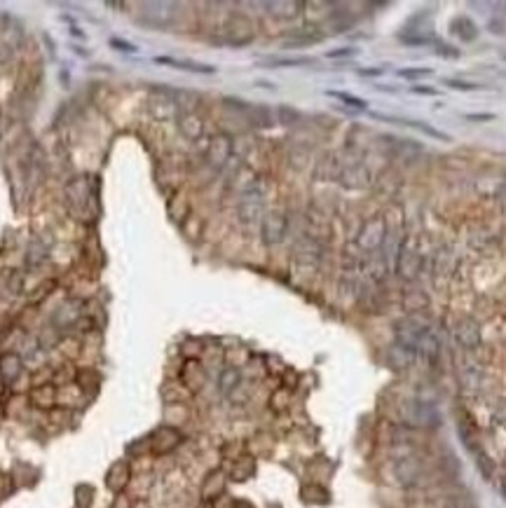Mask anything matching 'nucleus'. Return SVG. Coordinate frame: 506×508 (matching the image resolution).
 Returning a JSON list of instances; mask_svg holds the SVG:
<instances>
[{"label": "nucleus", "mask_w": 506, "mask_h": 508, "mask_svg": "<svg viewBox=\"0 0 506 508\" xmlns=\"http://www.w3.org/2000/svg\"><path fill=\"white\" fill-rule=\"evenodd\" d=\"M19 373H22V359L17 354H5L0 359V375H3L5 382H15Z\"/></svg>", "instance_id": "nucleus-14"}, {"label": "nucleus", "mask_w": 506, "mask_h": 508, "mask_svg": "<svg viewBox=\"0 0 506 508\" xmlns=\"http://www.w3.org/2000/svg\"><path fill=\"white\" fill-rule=\"evenodd\" d=\"M265 8H268L272 15L279 17V19H293V17L300 15L303 3H265Z\"/></svg>", "instance_id": "nucleus-16"}, {"label": "nucleus", "mask_w": 506, "mask_h": 508, "mask_svg": "<svg viewBox=\"0 0 506 508\" xmlns=\"http://www.w3.org/2000/svg\"><path fill=\"white\" fill-rule=\"evenodd\" d=\"M478 466H481V471H483L485 478L492 476V464H490V459L485 457V455H478Z\"/></svg>", "instance_id": "nucleus-27"}, {"label": "nucleus", "mask_w": 506, "mask_h": 508, "mask_svg": "<svg viewBox=\"0 0 506 508\" xmlns=\"http://www.w3.org/2000/svg\"><path fill=\"white\" fill-rule=\"evenodd\" d=\"M455 340H457V345L464 347V349H476L478 345H481V326L476 324L474 319H462V321H457V326H455Z\"/></svg>", "instance_id": "nucleus-7"}, {"label": "nucleus", "mask_w": 506, "mask_h": 508, "mask_svg": "<svg viewBox=\"0 0 506 508\" xmlns=\"http://www.w3.org/2000/svg\"><path fill=\"white\" fill-rule=\"evenodd\" d=\"M155 61H157V64H162V66L179 68V71H190V73H216V68H214V66L197 64V61H181V59H172V57H157Z\"/></svg>", "instance_id": "nucleus-12"}, {"label": "nucleus", "mask_w": 506, "mask_h": 508, "mask_svg": "<svg viewBox=\"0 0 506 508\" xmlns=\"http://www.w3.org/2000/svg\"><path fill=\"white\" fill-rule=\"evenodd\" d=\"M340 183L352 190L368 188V185H371V174H368L366 167H361V164H350V167H345L340 171Z\"/></svg>", "instance_id": "nucleus-9"}, {"label": "nucleus", "mask_w": 506, "mask_h": 508, "mask_svg": "<svg viewBox=\"0 0 506 508\" xmlns=\"http://www.w3.org/2000/svg\"><path fill=\"white\" fill-rule=\"evenodd\" d=\"M286 230H289V221H286L284 214H279V211H272V214H265L263 218V242L268 246H275L279 242H284L286 237Z\"/></svg>", "instance_id": "nucleus-5"}, {"label": "nucleus", "mask_w": 506, "mask_h": 508, "mask_svg": "<svg viewBox=\"0 0 506 508\" xmlns=\"http://www.w3.org/2000/svg\"><path fill=\"white\" fill-rule=\"evenodd\" d=\"M417 267H420V258H417V253H413L408 249V246H403L399 251V258H396V270L403 279H413L417 274Z\"/></svg>", "instance_id": "nucleus-11"}, {"label": "nucleus", "mask_w": 506, "mask_h": 508, "mask_svg": "<svg viewBox=\"0 0 506 508\" xmlns=\"http://www.w3.org/2000/svg\"><path fill=\"white\" fill-rule=\"evenodd\" d=\"M434 71L432 68H401V71H396V75L403 80H417V78H427V75H432Z\"/></svg>", "instance_id": "nucleus-21"}, {"label": "nucleus", "mask_w": 506, "mask_h": 508, "mask_svg": "<svg viewBox=\"0 0 506 508\" xmlns=\"http://www.w3.org/2000/svg\"><path fill=\"white\" fill-rule=\"evenodd\" d=\"M230 155H232V141H230V136H225V134L214 136V139H211V143H209V148H207V160H209V164H214V167H223V164L230 160Z\"/></svg>", "instance_id": "nucleus-8"}, {"label": "nucleus", "mask_w": 506, "mask_h": 508, "mask_svg": "<svg viewBox=\"0 0 506 508\" xmlns=\"http://www.w3.org/2000/svg\"><path fill=\"white\" fill-rule=\"evenodd\" d=\"M263 66L272 68H298V66H314V59L310 57H296V59H265Z\"/></svg>", "instance_id": "nucleus-18"}, {"label": "nucleus", "mask_w": 506, "mask_h": 508, "mask_svg": "<svg viewBox=\"0 0 506 508\" xmlns=\"http://www.w3.org/2000/svg\"><path fill=\"white\" fill-rule=\"evenodd\" d=\"M385 242H387V223H385V218L373 216L371 221L364 223V228H361L359 237H357V244L364 251H375V249H380Z\"/></svg>", "instance_id": "nucleus-1"}, {"label": "nucleus", "mask_w": 506, "mask_h": 508, "mask_svg": "<svg viewBox=\"0 0 506 508\" xmlns=\"http://www.w3.org/2000/svg\"><path fill=\"white\" fill-rule=\"evenodd\" d=\"M495 115H467L469 122H490Z\"/></svg>", "instance_id": "nucleus-30"}, {"label": "nucleus", "mask_w": 506, "mask_h": 508, "mask_svg": "<svg viewBox=\"0 0 506 508\" xmlns=\"http://www.w3.org/2000/svg\"><path fill=\"white\" fill-rule=\"evenodd\" d=\"M446 508H467V506H464V504H448Z\"/></svg>", "instance_id": "nucleus-32"}, {"label": "nucleus", "mask_w": 506, "mask_h": 508, "mask_svg": "<svg viewBox=\"0 0 506 508\" xmlns=\"http://www.w3.org/2000/svg\"><path fill=\"white\" fill-rule=\"evenodd\" d=\"M401 420L408 424V427H432L434 424V408L417 398H410V401L403 403L401 408Z\"/></svg>", "instance_id": "nucleus-4"}, {"label": "nucleus", "mask_w": 506, "mask_h": 508, "mask_svg": "<svg viewBox=\"0 0 506 508\" xmlns=\"http://www.w3.org/2000/svg\"><path fill=\"white\" fill-rule=\"evenodd\" d=\"M422 473H425V464H422V459L417 457L415 452L396 457L394 476H396V480H399V485H403V487L415 485L417 480L422 478Z\"/></svg>", "instance_id": "nucleus-2"}, {"label": "nucleus", "mask_w": 506, "mask_h": 508, "mask_svg": "<svg viewBox=\"0 0 506 508\" xmlns=\"http://www.w3.org/2000/svg\"><path fill=\"white\" fill-rule=\"evenodd\" d=\"M499 207H502V211H504V216H506V183H504V188H502V192H499Z\"/></svg>", "instance_id": "nucleus-31"}, {"label": "nucleus", "mask_w": 506, "mask_h": 508, "mask_svg": "<svg viewBox=\"0 0 506 508\" xmlns=\"http://www.w3.org/2000/svg\"><path fill=\"white\" fill-rule=\"evenodd\" d=\"M443 85H448L453 89H460V92H474V89H481L478 85H474V82H462V80H450V78L443 80Z\"/></svg>", "instance_id": "nucleus-23"}, {"label": "nucleus", "mask_w": 506, "mask_h": 508, "mask_svg": "<svg viewBox=\"0 0 506 508\" xmlns=\"http://www.w3.org/2000/svg\"><path fill=\"white\" fill-rule=\"evenodd\" d=\"M450 31H453L460 40H464V43H471V40H476V36H478V26L471 22L469 17L453 19V22H450Z\"/></svg>", "instance_id": "nucleus-13"}, {"label": "nucleus", "mask_w": 506, "mask_h": 508, "mask_svg": "<svg viewBox=\"0 0 506 508\" xmlns=\"http://www.w3.org/2000/svg\"><path fill=\"white\" fill-rule=\"evenodd\" d=\"M235 387H239V373L237 370H223V375H221V389L223 391H232Z\"/></svg>", "instance_id": "nucleus-22"}, {"label": "nucleus", "mask_w": 506, "mask_h": 508, "mask_svg": "<svg viewBox=\"0 0 506 508\" xmlns=\"http://www.w3.org/2000/svg\"><path fill=\"white\" fill-rule=\"evenodd\" d=\"M413 94H420V96H439V89H434V87H427V85H415L413 89H410Z\"/></svg>", "instance_id": "nucleus-25"}, {"label": "nucleus", "mask_w": 506, "mask_h": 508, "mask_svg": "<svg viewBox=\"0 0 506 508\" xmlns=\"http://www.w3.org/2000/svg\"><path fill=\"white\" fill-rule=\"evenodd\" d=\"M111 45L115 47V50L127 52V54H136V52H139V47H136V45H132V43H125V40H118V38H113V40H111Z\"/></svg>", "instance_id": "nucleus-24"}, {"label": "nucleus", "mask_w": 506, "mask_h": 508, "mask_svg": "<svg viewBox=\"0 0 506 508\" xmlns=\"http://www.w3.org/2000/svg\"><path fill=\"white\" fill-rule=\"evenodd\" d=\"M326 94L333 96V99H338V101H343V104H347V106H352V108H359V111H364V108L368 106L364 99L352 96V94H345V92H326Z\"/></svg>", "instance_id": "nucleus-20"}, {"label": "nucleus", "mask_w": 506, "mask_h": 508, "mask_svg": "<svg viewBox=\"0 0 506 508\" xmlns=\"http://www.w3.org/2000/svg\"><path fill=\"white\" fill-rule=\"evenodd\" d=\"M441 54H443V57H448V59H457V57H460V52H457L455 47H448V45H441Z\"/></svg>", "instance_id": "nucleus-28"}, {"label": "nucleus", "mask_w": 506, "mask_h": 508, "mask_svg": "<svg viewBox=\"0 0 506 508\" xmlns=\"http://www.w3.org/2000/svg\"><path fill=\"white\" fill-rule=\"evenodd\" d=\"M239 218H242V223L246 225H253L258 221H263L265 218V199H263V192L258 188H251L244 192L242 202H239Z\"/></svg>", "instance_id": "nucleus-3"}, {"label": "nucleus", "mask_w": 506, "mask_h": 508, "mask_svg": "<svg viewBox=\"0 0 506 508\" xmlns=\"http://www.w3.org/2000/svg\"><path fill=\"white\" fill-rule=\"evenodd\" d=\"M293 260H296L298 265H307V267L319 265V260H321V244L314 242L312 237L298 239V242L293 244Z\"/></svg>", "instance_id": "nucleus-6"}, {"label": "nucleus", "mask_w": 506, "mask_h": 508, "mask_svg": "<svg viewBox=\"0 0 506 508\" xmlns=\"http://www.w3.org/2000/svg\"><path fill=\"white\" fill-rule=\"evenodd\" d=\"M415 356H417L415 349L401 345V342H394V345L389 347L387 361H389V366L396 368V370H406L415 363Z\"/></svg>", "instance_id": "nucleus-10"}, {"label": "nucleus", "mask_w": 506, "mask_h": 508, "mask_svg": "<svg viewBox=\"0 0 506 508\" xmlns=\"http://www.w3.org/2000/svg\"><path fill=\"white\" fill-rule=\"evenodd\" d=\"M420 356H425L427 361H432L436 359V354H439V338L432 333V331H427L425 335L420 338V342H417V349H415Z\"/></svg>", "instance_id": "nucleus-15"}, {"label": "nucleus", "mask_w": 506, "mask_h": 508, "mask_svg": "<svg viewBox=\"0 0 506 508\" xmlns=\"http://www.w3.org/2000/svg\"><path fill=\"white\" fill-rule=\"evenodd\" d=\"M359 75H364V78H375V75H382V68H359Z\"/></svg>", "instance_id": "nucleus-29"}, {"label": "nucleus", "mask_w": 506, "mask_h": 508, "mask_svg": "<svg viewBox=\"0 0 506 508\" xmlns=\"http://www.w3.org/2000/svg\"><path fill=\"white\" fill-rule=\"evenodd\" d=\"M169 3H148L146 10H167ZM153 17H160V26L169 24V19H172V12H146V22L150 24L153 22Z\"/></svg>", "instance_id": "nucleus-19"}, {"label": "nucleus", "mask_w": 506, "mask_h": 508, "mask_svg": "<svg viewBox=\"0 0 506 508\" xmlns=\"http://www.w3.org/2000/svg\"><path fill=\"white\" fill-rule=\"evenodd\" d=\"M352 54H357V50H354V47H343V50H333V52H328L326 57H328V59H338V57H352Z\"/></svg>", "instance_id": "nucleus-26"}, {"label": "nucleus", "mask_w": 506, "mask_h": 508, "mask_svg": "<svg viewBox=\"0 0 506 508\" xmlns=\"http://www.w3.org/2000/svg\"><path fill=\"white\" fill-rule=\"evenodd\" d=\"M181 132H183V136H188V139H200L202 136V132H204V127H202V120L197 118V115H183L181 118Z\"/></svg>", "instance_id": "nucleus-17"}]
</instances>
